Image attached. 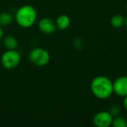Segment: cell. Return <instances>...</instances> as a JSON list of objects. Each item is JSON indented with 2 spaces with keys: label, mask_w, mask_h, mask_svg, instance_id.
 <instances>
[{
  "label": "cell",
  "mask_w": 127,
  "mask_h": 127,
  "mask_svg": "<svg viewBox=\"0 0 127 127\" xmlns=\"http://www.w3.org/2000/svg\"><path fill=\"white\" fill-rule=\"evenodd\" d=\"M114 92L121 97L127 96V76H121L113 83Z\"/></svg>",
  "instance_id": "8992f818"
},
{
  "label": "cell",
  "mask_w": 127,
  "mask_h": 127,
  "mask_svg": "<svg viewBox=\"0 0 127 127\" xmlns=\"http://www.w3.org/2000/svg\"><path fill=\"white\" fill-rule=\"evenodd\" d=\"M56 26L58 29L63 31L65 30L66 28H68L70 25V18L65 15V14H62L59 16L56 20Z\"/></svg>",
  "instance_id": "ba28073f"
},
{
  "label": "cell",
  "mask_w": 127,
  "mask_h": 127,
  "mask_svg": "<svg viewBox=\"0 0 127 127\" xmlns=\"http://www.w3.org/2000/svg\"><path fill=\"white\" fill-rule=\"evenodd\" d=\"M3 35H4V31H3L2 28L0 27V39L3 37Z\"/></svg>",
  "instance_id": "2e32d148"
},
{
  "label": "cell",
  "mask_w": 127,
  "mask_h": 127,
  "mask_svg": "<svg viewBox=\"0 0 127 127\" xmlns=\"http://www.w3.org/2000/svg\"><path fill=\"white\" fill-rule=\"evenodd\" d=\"M124 24H125V25H126V27H127V17L125 19V22H124Z\"/></svg>",
  "instance_id": "e0dca14e"
},
{
  "label": "cell",
  "mask_w": 127,
  "mask_h": 127,
  "mask_svg": "<svg viewBox=\"0 0 127 127\" xmlns=\"http://www.w3.org/2000/svg\"><path fill=\"white\" fill-rule=\"evenodd\" d=\"M4 45L8 50H15L18 46V42L16 39L13 36H7L4 39Z\"/></svg>",
  "instance_id": "9c48e42d"
},
{
  "label": "cell",
  "mask_w": 127,
  "mask_h": 127,
  "mask_svg": "<svg viewBox=\"0 0 127 127\" xmlns=\"http://www.w3.org/2000/svg\"><path fill=\"white\" fill-rule=\"evenodd\" d=\"M38 26L39 31L45 34H51L54 33L57 28L56 23L49 18H43L40 19Z\"/></svg>",
  "instance_id": "52a82bcc"
},
{
  "label": "cell",
  "mask_w": 127,
  "mask_h": 127,
  "mask_svg": "<svg viewBox=\"0 0 127 127\" xmlns=\"http://www.w3.org/2000/svg\"><path fill=\"white\" fill-rule=\"evenodd\" d=\"M112 126L114 127H127V120L121 117H115V119H113Z\"/></svg>",
  "instance_id": "7c38bea8"
},
{
  "label": "cell",
  "mask_w": 127,
  "mask_h": 127,
  "mask_svg": "<svg viewBox=\"0 0 127 127\" xmlns=\"http://www.w3.org/2000/svg\"><path fill=\"white\" fill-rule=\"evenodd\" d=\"M13 21V16L9 13H0V25L7 26L9 25Z\"/></svg>",
  "instance_id": "8fae6325"
},
{
  "label": "cell",
  "mask_w": 127,
  "mask_h": 127,
  "mask_svg": "<svg viewBox=\"0 0 127 127\" xmlns=\"http://www.w3.org/2000/svg\"><path fill=\"white\" fill-rule=\"evenodd\" d=\"M124 106L125 109L127 111V96L124 97Z\"/></svg>",
  "instance_id": "9a60e30c"
},
{
  "label": "cell",
  "mask_w": 127,
  "mask_h": 127,
  "mask_svg": "<svg viewBox=\"0 0 127 127\" xmlns=\"http://www.w3.org/2000/svg\"><path fill=\"white\" fill-rule=\"evenodd\" d=\"M113 121V117L109 112H100L97 113L94 118L93 122L97 127H109Z\"/></svg>",
  "instance_id": "5b68a950"
},
{
  "label": "cell",
  "mask_w": 127,
  "mask_h": 127,
  "mask_svg": "<svg viewBox=\"0 0 127 127\" xmlns=\"http://www.w3.org/2000/svg\"><path fill=\"white\" fill-rule=\"evenodd\" d=\"M20 60L21 57L18 51L15 50H8L2 54L1 62L4 68L13 69L19 65Z\"/></svg>",
  "instance_id": "277c9868"
},
{
  "label": "cell",
  "mask_w": 127,
  "mask_h": 127,
  "mask_svg": "<svg viewBox=\"0 0 127 127\" xmlns=\"http://www.w3.org/2000/svg\"><path fill=\"white\" fill-rule=\"evenodd\" d=\"M29 60L37 66H45L50 61V54L44 48H36L29 53Z\"/></svg>",
  "instance_id": "3957f363"
},
{
  "label": "cell",
  "mask_w": 127,
  "mask_h": 127,
  "mask_svg": "<svg viewBox=\"0 0 127 127\" xmlns=\"http://www.w3.org/2000/svg\"><path fill=\"white\" fill-rule=\"evenodd\" d=\"M83 45H84V44H83V39H80V38H77V39H75V41H74V45H75L76 48H77V49L80 50V49H82V48H83Z\"/></svg>",
  "instance_id": "5bb4252c"
},
{
  "label": "cell",
  "mask_w": 127,
  "mask_h": 127,
  "mask_svg": "<svg viewBox=\"0 0 127 127\" xmlns=\"http://www.w3.org/2000/svg\"><path fill=\"white\" fill-rule=\"evenodd\" d=\"M121 107L117 105V104H115L113 106H112L110 108H109V112L111 114V115L114 118V117H118L119 116V115L121 114Z\"/></svg>",
  "instance_id": "4fadbf2b"
},
{
  "label": "cell",
  "mask_w": 127,
  "mask_h": 127,
  "mask_svg": "<svg viewBox=\"0 0 127 127\" xmlns=\"http://www.w3.org/2000/svg\"><path fill=\"white\" fill-rule=\"evenodd\" d=\"M125 22V18L121 15H115L111 19V24L114 28H119L123 26Z\"/></svg>",
  "instance_id": "30bf717a"
},
{
  "label": "cell",
  "mask_w": 127,
  "mask_h": 127,
  "mask_svg": "<svg viewBox=\"0 0 127 127\" xmlns=\"http://www.w3.org/2000/svg\"><path fill=\"white\" fill-rule=\"evenodd\" d=\"M91 91L92 94L98 99H108L114 92L113 83L106 77H96L91 83Z\"/></svg>",
  "instance_id": "6da1fadb"
},
{
  "label": "cell",
  "mask_w": 127,
  "mask_h": 127,
  "mask_svg": "<svg viewBox=\"0 0 127 127\" xmlns=\"http://www.w3.org/2000/svg\"><path fill=\"white\" fill-rule=\"evenodd\" d=\"M15 19L17 24L22 28H30L34 24L36 19V10L31 5H23L17 10Z\"/></svg>",
  "instance_id": "7a4b0ae2"
},
{
  "label": "cell",
  "mask_w": 127,
  "mask_h": 127,
  "mask_svg": "<svg viewBox=\"0 0 127 127\" xmlns=\"http://www.w3.org/2000/svg\"></svg>",
  "instance_id": "ac0fdd59"
}]
</instances>
